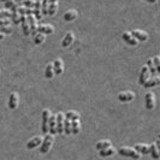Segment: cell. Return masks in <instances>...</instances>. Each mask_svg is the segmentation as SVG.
Listing matches in <instances>:
<instances>
[{
	"label": "cell",
	"mask_w": 160,
	"mask_h": 160,
	"mask_svg": "<svg viewBox=\"0 0 160 160\" xmlns=\"http://www.w3.org/2000/svg\"><path fill=\"white\" fill-rule=\"evenodd\" d=\"M73 40H75L73 32H66V35L64 36V39H63V41H62V46H63L64 48L69 47V46H71V45H72V42H73Z\"/></svg>",
	"instance_id": "obj_14"
},
{
	"label": "cell",
	"mask_w": 160,
	"mask_h": 160,
	"mask_svg": "<svg viewBox=\"0 0 160 160\" xmlns=\"http://www.w3.org/2000/svg\"><path fill=\"white\" fill-rule=\"evenodd\" d=\"M144 100H146V107H147V110H149V111L154 110V107H155V95H154V93L148 92L146 94V96H144Z\"/></svg>",
	"instance_id": "obj_5"
},
{
	"label": "cell",
	"mask_w": 160,
	"mask_h": 160,
	"mask_svg": "<svg viewBox=\"0 0 160 160\" xmlns=\"http://www.w3.org/2000/svg\"><path fill=\"white\" fill-rule=\"evenodd\" d=\"M72 134H75V135H77L78 132H80L81 130V123H80V119H73L72 120Z\"/></svg>",
	"instance_id": "obj_28"
},
{
	"label": "cell",
	"mask_w": 160,
	"mask_h": 160,
	"mask_svg": "<svg viewBox=\"0 0 160 160\" xmlns=\"http://www.w3.org/2000/svg\"><path fill=\"white\" fill-rule=\"evenodd\" d=\"M21 24H22V29L25 36H29L32 32H30V24H29V19L25 15H21Z\"/></svg>",
	"instance_id": "obj_8"
},
{
	"label": "cell",
	"mask_w": 160,
	"mask_h": 160,
	"mask_svg": "<svg viewBox=\"0 0 160 160\" xmlns=\"http://www.w3.org/2000/svg\"><path fill=\"white\" fill-rule=\"evenodd\" d=\"M71 124H72V120L65 117V120H64V134L65 135H70V134H72Z\"/></svg>",
	"instance_id": "obj_22"
},
{
	"label": "cell",
	"mask_w": 160,
	"mask_h": 160,
	"mask_svg": "<svg viewBox=\"0 0 160 160\" xmlns=\"http://www.w3.org/2000/svg\"><path fill=\"white\" fill-rule=\"evenodd\" d=\"M4 17H8V18H12V12L10 10H6V8H2L0 11V18H4Z\"/></svg>",
	"instance_id": "obj_31"
},
{
	"label": "cell",
	"mask_w": 160,
	"mask_h": 160,
	"mask_svg": "<svg viewBox=\"0 0 160 160\" xmlns=\"http://www.w3.org/2000/svg\"><path fill=\"white\" fill-rule=\"evenodd\" d=\"M53 68H54V73L56 75H62L64 71V64L62 59H56L53 62Z\"/></svg>",
	"instance_id": "obj_15"
},
{
	"label": "cell",
	"mask_w": 160,
	"mask_h": 160,
	"mask_svg": "<svg viewBox=\"0 0 160 160\" xmlns=\"http://www.w3.org/2000/svg\"><path fill=\"white\" fill-rule=\"evenodd\" d=\"M153 62L157 66V70H158V73L160 75V57H154L153 58Z\"/></svg>",
	"instance_id": "obj_34"
},
{
	"label": "cell",
	"mask_w": 160,
	"mask_h": 160,
	"mask_svg": "<svg viewBox=\"0 0 160 160\" xmlns=\"http://www.w3.org/2000/svg\"><path fill=\"white\" fill-rule=\"evenodd\" d=\"M122 39L125 41L128 45L130 46H137L138 45V40L135 39L132 35H131V32H123V35H122Z\"/></svg>",
	"instance_id": "obj_9"
},
{
	"label": "cell",
	"mask_w": 160,
	"mask_h": 160,
	"mask_svg": "<svg viewBox=\"0 0 160 160\" xmlns=\"http://www.w3.org/2000/svg\"><path fill=\"white\" fill-rule=\"evenodd\" d=\"M46 40V35L42 34V32H38L35 36H34V43L35 45H42Z\"/></svg>",
	"instance_id": "obj_24"
},
{
	"label": "cell",
	"mask_w": 160,
	"mask_h": 160,
	"mask_svg": "<svg viewBox=\"0 0 160 160\" xmlns=\"http://www.w3.org/2000/svg\"><path fill=\"white\" fill-rule=\"evenodd\" d=\"M18 102H19V96H18V94H17L16 92L11 93L10 99H8V107L11 110H15V108H17V106H18Z\"/></svg>",
	"instance_id": "obj_12"
},
{
	"label": "cell",
	"mask_w": 160,
	"mask_h": 160,
	"mask_svg": "<svg viewBox=\"0 0 160 160\" xmlns=\"http://www.w3.org/2000/svg\"><path fill=\"white\" fill-rule=\"evenodd\" d=\"M42 141H43V138H42L41 136L32 137V140H30V141L27 143V148H28V149H34V148H36V147L41 146Z\"/></svg>",
	"instance_id": "obj_13"
},
{
	"label": "cell",
	"mask_w": 160,
	"mask_h": 160,
	"mask_svg": "<svg viewBox=\"0 0 160 160\" xmlns=\"http://www.w3.org/2000/svg\"><path fill=\"white\" fill-rule=\"evenodd\" d=\"M65 117L66 118H69V119H80V114L77 112H75V111H69V112L65 113Z\"/></svg>",
	"instance_id": "obj_29"
},
{
	"label": "cell",
	"mask_w": 160,
	"mask_h": 160,
	"mask_svg": "<svg viewBox=\"0 0 160 160\" xmlns=\"http://www.w3.org/2000/svg\"><path fill=\"white\" fill-rule=\"evenodd\" d=\"M151 155H152L153 159H160V153L158 147H157V143L151 144Z\"/></svg>",
	"instance_id": "obj_27"
},
{
	"label": "cell",
	"mask_w": 160,
	"mask_h": 160,
	"mask_svg": "<svg viewBox=\"0 0 160 160\" xmlns=\"http://www.w3.org/2000/svg\"><path fill=\"white\" fill-rule=\"evenodd\" d=\"M135 99V93L131 90H127V92H122L118 94V100L120 102H130Z\"/></svg>",
	"instance_id": "obj_4"
},
{
	"label": "cell",
	"mask_w": 160,
	"mask_h": 160,
	"mask_svg": "<svg viewBox=\"0 0 160 160\" xmlns=\"http://www.w3.org/2000/svg\"><path fill=\"white\" fill-rule=\"evenodd\" d=\"M146 1H148V2H151V4H155L158 0H146Z\"/></svg>",
	"instance_id": "obj_37"
},
{
	"label": "cell",
	"mask_w": 160,
	"mask_h": 160,
	"mask_svg": "<svg viewBox=\"0 0 160 160\" xmlns=\"http://www.w3.org/2000/svg\"><path fill=\"white\" fill-rule=\"evenodd\" d=\"M116 153V149L113 148L112 146L111 147H108V148H105V149H100L99 151V154H100V157H102V158H107V157H111Z\"/></svg>",
	"instance_id": "obj_20"
},
{
	"label": "cell",
	"mask_w": 160,
	"mask_h": 160,
	"mask_svg": "<svg viewBox=\"0 0 160 160\" xmlns=\"http://www.w3.org/2000/svg\"><path fill=\"white\" fill-rule=\"evenodd\" d=\"M147 66H148V69H149V72H151V75H152V76H155V75L158 73L157 66H155V64H154L153 59H148V60H147Z\"/></svg>",
	"instance_id": "obj_26"
},
{
	"label": "cell",
	"mask_w": 160,
	"mask_h": 160,
	"mask_svg": "<svg viewBox=\"0 0 160 160\" xmlns=\"http://www.w3.org/2000/svg\"><path fill=\"white\" fill-rule=\"evenodd\" d=\"M149 76H151V72H149V69H148V66H147V65H146V66H142V69H141V72H140V78H138V82H140V84H141V86H143L144 83L148 81Z\"/></svg>",
	"instance_id": "obj_6"
},
{
	"label": "cell",
	"mask_w": 160,
	"mask_h": 160,
	"mask_svg": "<svg viewBox=\"0 0 160 160\" xmlns=\"http://www.w3.org/2000/svg\"><path fill=\"white\" fill-rule=\"evenodd\" d=\"M53 141H54L53 135H52L51 132L46 134V136H45V138H43V141H42V143H41V146H40V152L47 153L48 151L51 149V147H52V144H53Z\"/></svg>",
	"instance_id": "obj_2"
},
{
	"label": "cell",
	"mask_w": 160,
	"mask_h": 160,
	"mask_svg": "<svg viewBox=\"0 0 160 160\" xmlns=\"http://www.w3.org/2000/svg\"><path fill=\"white\" fill-rule=\"evenodd\" d=\"M49 0H43L42 1V15L43 16H46L48 15V8H49Z\"/></svg>",
	"instance_id": "obj_30"
},
{
	"label": "cell",
	"mask_w": 160,
	"mask_h": 160,
	"mask_svg": "<svg viewBox=\"0 0 160 160\" xmlns=\"http://www.w3.org/2000/svg\"><path fill=\"white\" fill-rule=\"evenodd\" d=\"M64 120L65 114L62 112L57 113V131L58 134H63L64 132Z\"/></svg>",
	"instance_id": "obj_7"
},
{
	"label": "cell",
	"mask_w": 160,
	"mask_h": 160,
	"mask_svg": "<svg viewBox=\"0 0 160 160\" xmlns=\"http://www.w3.org/2000/svg\"><path fill=\"white\" fill-rule=\"evenodd\" d=\"M23 4L24 6H27V8H35V5H36V2H34V1H32V0H23Z\"/></svg>",
	"instance_id": "obj_33"
},
{
	"label": "cell",
	"mask_w": 160,
	"mask_h": 160,
	"mask_svg": "<svg viewBox=\"0 0 160 160\" xmlns=\"http://www.w3.org/2000/svg\"><path fill=\"white\" fill-rule=\"evenodd\" d=\"M11 19H12V18H8V17L0 18V25H1V27H6V25H10V23H11Z\"/></svg>",
	"instance_id": "obj_32"
},
{
	"label": "cell",
	"mask_w": 160,
	"mask_h": 160,
	"mask_svg": "<svg viewBox=\"0 0 160 160\" xmlns=\"http://www.w3.org/2000/svg\"><path fill=\"white\" fill-rule=\"evenodd\" d=\"M77 16H78V12L76 10H69L64 13V19L66 22H72L77 18Z\"/></svg>",
	"instance_id": "obj_18"
},
{
	"label": "cell",
	"mask_w": 160,
	"mask_h": 160,
	"mask_svg": "<svg viewBox=\"0 0 160 160\" xmlns=\"http://www.w3.org/2000/svg\"><path fill=\"white\" fill-rule=\"evenodd\" d=\"M54 75H56V73H54L53 63H51V64H48L47 66H46V70H45V77H46V78H52Z\"/></svg>",
	"instance_id": "obj_23"
},
{
	"label": "cell",
	"mask_w": 160,
	"mask_h": 160,
	"mask_svg": "<svg viewBox=\"0 0 160 160\" xmlns=\"http://www.w3.org/2000/svg\"><path fill=\"white\" fill-rule=\"evenodd\" d=\"M135 149H136L138 153H141V154H148V153H151V146L138 143L135 146Z\"/></svg>",
	"instance_id": "obj_21"
},
{
	"label": "cell",
	"mask_w": 160,
	"mask_h": 160,
	"mask_svg": "<svg viewBox=\"0 0 160 160\" xmlns=\"http://www.w3.org/2000/svg\"><path fill=\"white\" fill-rule=\"evenodd\" d=\"M1 1H4V2H6V1H8V0H1Z\"/></svg>",
	"instance_id": "obj_39"
},
{
	"label": "cell",
	"mask_w": 160,
	"mask_h": 160,
	"mask_svg": "<svg viewBox=\"0 0 160 160\" xmlns=\"http://www.w3.org/2000/svg\"><path fill=\"white\" fill-rule=\"evenodd\" d=\"M5 35H6V34H4V32H1V35H0V39H1V40H2V39H4V38H5Z\"/></svg>",
	"instance_id": "obj_38"
},
{
	"label": "cell",
	"mask_w": 160,
	"mask_h": 160,
	"mask_svg": "<svg viewBox=\"0 0 160 160\" xmlns=\"http://www.w3.org/2000/svg\"><path fill=\"white\" fill-rule=\"evenodd\" d=\"M0 32H4V34H8V35H10L11 32H12V29L10 28V27H0Z\"/></svg>",
	"instance_id": "obj_35"
},
{
	"label": "cell",
	"mask_w": 160,
	"mask_h": 160,
	"mask_svg": "<svg viewBox=\"0 0 160 160\" xmlns=\"http://www.w3.org/2000/svg\"><path fill=\"white\" fill-rule=\"evenodd\" d=\"M159 84H160V78L153 76L152 78H148V81L143 84V87H146V88H152V87H157Z\"/></svg>",
	"instance_id": "obj_19"
},
{
	"label": "cell",
	"mask_w": 160,
	"mask_h": 160,
	"mask_svg": "<svg viewBox=\"0 0 160 160\" xmlns=\"http://www.w3.org/2000/svg\"><path fill=\"white\" fill-rule=\"evenodd\" d=\"M28 19H29V24H30V32H32V35H36L38 34V24H36V17H34L32 15H29L28 16Z\"/></svg>",
	"instance_id": "obj_17"
},
{
	"label": "cell",
	"mask_w": 160,
	"mask_h": 160,
	"mask_svg": "<svg viewBox=\"0 0 160 160\" xmlns=\"http://www.w3.org/2000/svg\"><path fill=\"white\" fill-rule=\"evenodd\" d=\"M122 157H128V158H132V159H140L141 153H138L135 148H130V147H120L118 149Z\"/></svg>",
	"instance_id": "obj_1"
},
{
	"label": "cell",
	"mask_w": 160,
	"mask_h": 160,
	"mask_svg": "<svg viewBox=\"0 0 160 160\" xmlns=\"http://www.w3.org/2000/svg\"><path fill=\"white\" fill-rule=\"evenodd\" d=\"M157 147H158V149H159V153H160V138L157 141Z\"/></svg>",
	"instance_id": "obj_36"
},
{
	"label": "cell",
	"mask_w": 160,
	"mask_h": 160,
	"mask_svg": "<svg viewBox=\"0 0 160 160\" xmlns=\"http://www.w3.org/2000/svg\"><path fill=\"white\" fill-rule=\"evenodd\" d=\"M49 118H51V112L48 110L42 111V132L46 135L49 132Z\"/></svg>",
	"instance_id": "obj_3"
},
{
	"label": "cell",
	"mask_w": 160,
	"mask_h": 160,
	"mask_svg": "<svg viewBox=\"0 0 160 160\" xmlns=\"http://www.w3.org/2000/svg\"><path fill=\"white\" fill-rule=\"evenodd\" d=\"M159 138H160V135H159Z\"/></svg>",
	"instance_id": "obj_40"
},
{
	"label": "cell",
	"mask_w": 160,
	"mask_h": 160,
	"mask_svg": "<svg viewBox=\"0 0 160 160\" xmlns=\"http://www.w3.org/2000/svg\"><path fill=\"white\" fill-rule=\"evenodd\" d=\"M49 132L52 135L58 134V131H57V114H51V118H49Z\"/></svg>",
	"instance_id": "obj_16"
},
{
	"label": "cell",
	"mask_w": 160,
	"mask_h": 160,
	"mask_svg": "<svg viewBox=\"0 0 160 160\" xmlns=\"http://www.w3.org/2000/svg\"><path fill=\"white\" fill-rule=\"evenodd\" d=\"M38 32H42L45 35H51L54 32V27L51 24H41L38 27Z\"/></svg>",
	"instance_id": "obj_11"
},
{
	"label": "cell",
	"mask_w": 160,
	"mask_h": 160,
	"mask_svg": "<svg viewBox=\"0 0 160 160\" xmlns=\"http://www.w3.org/2000/svg\"><path fill=\"white\" fill-rule=\"evenodd\" d=\"M112 143H111V141H108V140H102V141H99L98 143H96V149H105V148H108V147H111Z\"/></svg>",
	"instance_id": "obj_25"
},
{
	"label": "cell",
	"mask_w": 160,
	"mask_h": 160,
	"mask_svg": "<svg viewBox=\"0 0 160 160\" xmlns=\"http://www.w3.org/2000/svg\"><path fill=\"white\" fill-rule=\"evenodd\" d=\"M131 35L135 38V39H137L138 41H142V42H144V41L148 40V34L146 32H142V30H138V29H135V30H131Z\"/></svg>",
	"instance_id": "obj_10"
}]
</instances>
